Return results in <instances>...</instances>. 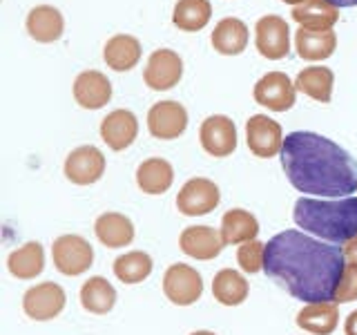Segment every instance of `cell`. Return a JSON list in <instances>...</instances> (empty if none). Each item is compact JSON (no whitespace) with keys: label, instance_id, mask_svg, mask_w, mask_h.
Listing matches in <instances>:
<instances>
[{"label":"cell","instance_id":"obj_1","mask_svg":"<svg viewBox=\"0 0 357 335\" xmlns=\"http://www.w3.org/2000/svg\"><path fill=\"white\" fill-rule=\"evenodd\" d=\"M346 260L340 246L299 230H284L266 244L264 273L295 299L335 302Z\"/></svg>","mask_w":357,"mask_h":335},{"label":"cell","instance_id":"obj_2","mask_svg":"<svg viewBox=\"0 0 357 335\" xmlns=\"http://www.w3.org/2000/svg\"><path fill=\"white\" fill-rule=\"evenodd\" d=\"M282 165L299 193L344 199L357 193V161L337 143L315 132H290L284 139Z\"/></svg>","mask_w":357,"mask_h":335},{"label":"cell","instance_id":"obj_3","mask_svg":"<svg viewBox=\"0 0 357 335\" xmlns=\"http://www.w3.org/2000/svg\"><path fill=\"white\" fill-rule=\"evenodd\" d=\"M293 219L297 226L331 244H346L357 234V197L297 199Z\"/></svg>","mask_w":357,"mask_h":335},{"label":"cell","instance_id":"obj_4","mask_svg":"<svg viewBox=\"0 0 357 335\" xmlns=\"http://www.w3.org/2000/svg\"><path fill=\"white\" fill-rule=\"evenodd\" d=\"M52 260L59 273L67 277H78L92 268L94 248L81 234H61V237L54 239Z\"/></svg>","mask_w":357,"mask_h":335},{"label":"cell","instance_id":"obj_5","mask_svg":"<svg viewBox=\"0 0 357 335\" xmlns=\"http://www.w3.org/2000/svg\"><path fill=\"white\" fill-rule=\"evenodd\" d=\"M163 293L176 306H192L204 295V277L188 264H172L163 275Z\"/></svg>","mask_w":357,"mask_h":335},{"label":"cell","instance_id":"obj_6","mask_svg":"<svg viewBox=\"0 0 357 335\" xmlns=\"http://www.w3.org/2000/svg\"><path fill=\"white\" fill-rule=\"evenodd\" d=\"M221 201V190L206 177H192L176 195V210L185 217H201L212 212Z\"/></svg>","mask_w":357,"mask_h":335},{"label":"cell","instance_id":"obj_7","mask_svg":"<svg viewBox=\"0 0 357 335\" xmlns=\"http://www.w3.org/2000/svg\"><path fill=\"white\" fill-rule=\"evenodd\" d=\"M65 304L67 295L63 286L56 282H40L27 288V293L22 295V311L29 320L36 322H50L59 318L65 311Z\"/></svg>","mask_w":357,"mask_h":335},{"label":"cell","instance_id":"obj_8","mask_svg":"<svg viewBox=\"0 0 357 335\" xmlns=\"http://www.w3.org/2000/svg\"><path fill=\"white\" fill-rule=\"evenodd\" d=\"M255 45L264 59L282 61L290 54V27L282 16L268 14L257 20Z\"/></svg>","mask_w":357,"mask_h":335},{"label":"cell","instance_id":"obj_9","mask_svg":"<svg viewBox=\"0 0 357 335\" xmlns=\"http://www.w3.org/2000/svg\"><path fill=\"white\" fill-rule=\"evenodd\" d=\"M245 143L255 156L259 159H273L282 154L284 148V132L282 126L266 114H255L245 121Z\"/></svg>","mask_w":357,"mask_h":335},{"label":"cell","instance_id":"obj_10","mask_svg":"<svg viewBox=\"0 0 357 335\" xmlns=\"http://www.w3.org/2000/svg\"><path fill=\"white\" fill-rule=\"evenodd\" d=\"M183 76V61L174 50H154L143 70V81L154 92H165L178 85Z\"/></svg>","mask_w":357,"mask_h":335},{"label":"cell","instance_id":"obj_11","mask_svg":"<svg viewBox=\"0 0 357 335\" xmlns=\"http://www.w3.org/2000/svg\"><path fill=\"white\" fill-rule=\"evenodd\" d=\"M199 141H201V148L210 156H215V159L230 156L237 150V128H234V121L226 114L208 117L201 123Z\"/></svg>","mask_w":357,"mask_h":335},{"label":"cell","instance_id":"obj_12","mask_svg":"<svg viewBox=\"0 0 357 335\" xmlns=\"http://www.w3.org/2000/svg\"><path fill=\"white\" fill-rule=\"evenodd\" d=\"M65 177L76 186H92L105 174V156L96 145H81L65 159Z\"/></svg>","mask_w":357,"mask_h":335},{"label":"cell","instance_id":"obj_13","mask_svg":"<svg viewBox=\"0 0 357 335\" xmlns=\"http://www.w3.org/2000/svg\"><path fill=\"white\" fill-rule=\"evenodd\" d=\"M295 83L284 72H268L255 83L252 96L259 105L273 112H286L295 105Z\"/></svg>","mask_w":357,"mask_h":335},{"label":"cell","instance_id":"obj_14","mask_svg":"<svg viewBox=\"0 0 357 335\" xmlns=\"http://www.w3.org/2000/svg\"><path fill=\"white\" fill-rule=\"evenodd\" d=\"M188 128V110L178 100H161L148 112V130L154 139H178Z\"/></svg>","mask_w":357,"mask_h":335},{"label":"cell","instance_id":"obj_15","mask_svg":"<svg viewBox=\"0 0 357 335\" xmlns=\"http://www.w3.org/2000/svg\"><path fill=\"white\" fill-rule=\"evenodd\" d=\"M139 137V119L130 110H114L100 121V139L109 150L123 152Z\"/></svg>","mask_w":357,"mask_h":335},{"label":"cell","instance_id":"obj_16","mask_svg":"<svg viewBox=\"0 0 357 335\" xmlns=\"http://www.w3.org/2000/svg\"><path fill=\"white\" fill-rule=\"evenodd\" d=\"M223 246L226 244L221 239V232L212 226H188L178 237V248L199 262L215 260V257L221 255Z\"/></svg>","mask_w":357,"mask_h":335},{"label":"cell","instance_id":"obj_17","mask_svg":"<svg viewBox=\"0 0 357 335\" xmlns=\"http://www.w3.org/2000/svg\"><path fill=\"white\" fill-rule=\"evenodd\" d=\"M112 98L109 78L98 70H85L74 81V100L83 110H100Z\"/></svg>","mask_w":357,"mask_h":335},{"label":"cell","instance_id":"obj_18","mask_svg":"<svg viewBox=\"0 0 357 335\" xmlns=\"http://www.w3.org/2000/svg\"><path fill=\"white\" fill-rule=\"evenodd\" d=\"M94 234L105 248H126L134 241V223L123 212H103L94 221Z\"/></svg>","mask_w":357,"mask_h":335},{"label":"cell","instance_id":"obj_19","mask_svg":"<svg viewBox=\"0 0 357 335\" xmlns=\"http://www.w3.org/2000/svg\"><path fill=\"white\" fill-rule=\"evenodd\" d=\"M337 324V302H310L297 313V327L310 335H333Z\"/></svg>","mask_w":357,"mask_h":335},{"label":"cell","instance_id":"obj_20","mask_svg":"<svg viewBox=\"0 0 357 335\" xmlns=\"http://www.w3.org/2000/svg\"><path fill=\"white\" fill-rule=\"evenodd\" d=\"M27 34L36 43H56L61 40L65 31V18L56 7L52 5H38L27 14Z\"/></svg>","mask_w":357,"mask_h":335},{"label":"cell","instance_id":"obj_21","mask_svg":"<svg viewBox=\"0 0 357 335\" xmlns=\"http://www.w3.org/2000/svg\"><path fill=\"white\" fill-rule=\"evenodd\" d=\"M295 47L299 59L304 61H326L333 56L337 47V36L333 29H304L299 27L295 31Z\"/></svg>","mask_w":357,"mask_h":335},{"label":"cell","instance_id":"obj_22","mask_svg":"<svg viewBox=\"0 0 357 335\" xmlns=\"http://www.w3.org/2000/svg\"><path fill=\"white\" fill-rule=\"evenodd\" d=\"M219 232L226 246H241L245 241L257 239V234H259V221L248 210L232 208L221 217Z\"/></svg>","mask_w":357,"mask_h":335},{"label":"cell","instance_id":"obj_23","mask_svg":"<svg viewBox=\"0 0 357 335\" xmlns=\"http://www.w3.org/2000/svg\"><path fill=\"white\" fill-rule=\"evenodd\" d=\"M141 43L130 34H116L103 47V61L114 72H130L141 61Z\"/></svg>","mask_w":357,"mask_h":335},{"label":"cell","instance_id":"obj_24","mask_svg":"<svg viewBox=\"0 0 357 335\" xmlns=\"http://www.w3.org/2000/svg\"><path fill=\"white\" fill-rule=\"evenodd\" d=\"M174 184V168L161 156L145 159L137 168V186L145 195H163Z\"/></svg>","mask_w":357,"mask_h":335},{"label":"cell","instance_id":"obj_25","mask_svg":"<svg viewBox=\"0 0 357 335\" xmlns=\"http://www.w3.org/2000/svg\"><path fill=\"white\" fill-rule=\"evenodd\" d=\"M210 43L223 56H239L248 47V27L239 18H223L215 25Z\"/></svg>","mask_w":357,"mask_h":335},{"label":"cell","instance_id":"obj_26","mask_svg":"<svg viewBox=\"0 0 357 335\" xmlns=\"http://www.w3.org/2000/svg\"><path fill=\"white\" fill-rule=\"evenodd\" d=\"M7 268L16 279H36L45 271V251L40 241H27L20 248L11 251Z\"/></svg>","mask_w":357,"mask_h":335},{"label":"cell","instance_id":"obj_27","mask_svg":"<svg viewBox=\"0 0 357 335\" xmlns=\"http://www.w3.org/2000/svg\"><path fill=\"white\" fill-rule=\"evenodd\" d=\"M250 286L245 277L234 268H221L212 279V295L223 306H241L248 299Z\"/></svg>","mask_w":357,"mask_h":335},{"label":"cell","instance_id":"obj_28","mask_svg":"<svg viewBox=\"0 0 357 335\" xmlns=\"http://www.w3.org/2000/svg\"><path fill=\"white\" fill-rule=\"evenodd\" d=\"M116 304V288L105 277L94 275L81 286V306L92 315H107Z\"/></svg>","mask_w":357,"mask_h":335},{"label":"cell","instance_id":"obj_29","mask_svg":"<svg viewBox=\"0 0 357 335\" xmlns=\"http://www.w3.org/2000/svg\"><path fill=\"white\" fill-rule=\"evenodd\" d=\"M333 85H335V74L328 67L321 65L304 67L295 78V87L299 92L310 96L312 100H319V103H331Z\"/></svg>","mask_w":357,"mask_h":335},{"label":"cell","instance_id":"obj_30","mask_svg":"<svg viewBox=\"0 0 357 335\" xmlns=\"http://www.w3.org/2000/svg\"><path fill=\"white\" fill-rule=\"evenodd\" d=\"M293 18L304 29H331L340 20V9L328 0H304L293 9Z\"/></svg>","mask_w":357,"mask_h":335},{"label":"cell","instance_id":"obj_31","mask_svg":"<svg viewBox=\"0 0 357 335\" xmlns=\"http://www.w3.org/2000/svg\"><path fill=\"white\" fill-rule=\"evenodd\" d=\"M114 275L123 284H141L152 275L154 262L145 251H130L114 260Z\"/></svg>","mask_w":357,"mask_h":335},{"label":"cell","instance_id":"obj_32","mask_svg":"<svg viewBox=\"0 0 357 335\" xmlns=\"http://www.w3.org/2000/svg\"><path fill=\"white\" fill-rule=\"evenodd\" d=\"M212 16L210 0H176L172 11V22L181 31L204 29Z\"/></svg>","mask_w":357,"mask_h":335},{"label":"cell","instance_id":"obj_33","mask_svg":"<svg viewBox=\"0 0 357 335\" xmlns=\"http://www.w3.org/2000/svg\"><path fill=\"white\" fill-rule=\"evenodd\" d=\"M237 262L239 268L243 273H259L264 271V264H266V244H261L259 239H252V241H245L239 246L237 251Z\"/></svg>","mask_w":357,"mask_h":335},{"label":"cell","instance_id":"obj_34","mask_svg":"<svg viewBox=\"0 0 357 335\" xmlns=\"http://www.w3.org/2000/svg\"><path fill=\"white\" fill-rule=\"evenodd\" d=\"M355 299H357V266L346 264L337 293H335V302H337V304H349V302H355Z\"/></svg>","mask_w":357,"mask_h":335},{"label":"cell","instance_id":"obj_35","mask_svg":"<svg viewBox=\"0 0 357 335\" xmlns=\"http://www.w3.org/2000/svg\"><path fill=\"white\" fill-rule=\"evenodd\" d=\"M342 253H344L346 264H355L357 266V234L346 244H342Z\"/></svg>","mask_w":357,"mask_h":335},{"label":"cell","instance_id":"obj_36","mask_svg":"<svg viewBox=\"0 0 357 335\" xmlns=\"http://www.w3.org/2000/svg\"><path fill=\"white\" fill-rule=\"evenodd\" d=\"M344 333L357 335V311L349 313V318H346V322H344Z\"/></svg>","mask_w":357,"mask_h":335},{"label":"cell","instance_id":"obj_37","mask_svg":"<svg viewBox=\"0 0 357 335\" xmlns=\"http://www.w3.org/2000/svg\"><path fill=\"white\" fill-rule=\"evenodd\" d=\"M328 3H333L335 7H355L357 5V0H328Z\"/></svg>","mask_w":357,"mask_h":335},{"label":"cell","instance_id":"obj_38","mask_svg":"<svg viewBox=\"0 0 357 335\" xmlns=\"http://www.w3.org/2000/svg\"><path fill=\"white\" fill-rule=\"evenodd\" d=\"M190 335H217V333H212V331H195V333H190Z\"/></svg>","mask_w":357,"mask_h":335},{"label":"cell","instance_id":"obj_39","mask_svg":"<svg viewBox=\"0 0 357 335\" xmlns=\"http://www.w3.org/2000/svg\"><path fill=\"white\" fill-rule=\"evenodd\" d=\"M284 3H288V5H301V3H304V0H284Z\"/></svg>","mask_w":357,"mask_h":335}]
</instances>
